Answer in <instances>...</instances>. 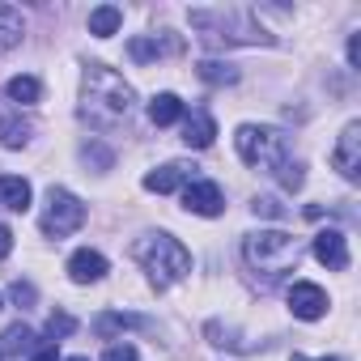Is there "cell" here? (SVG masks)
<instances>
[{"instance_id":"20","label":"cell","mask_w":361,"mask_h":361,"mask_svg":"<svg viewBox=\"0 0 361 361\" xmlns=\"http://www.w3.org/2000/svg\"><path fill=\"white\" fill-rule=\"evenodd\" d=\"M26 140H30V123H26L22 115H5V111H0V145L18 149V145H26Z\"/></svg>"},{"instance_id":"28","label":"cell","mask_w":361,"mask_h":361,"mask_svg":"<svg viewBox=\"0 0 361 361\" xmlns=\"http://www.w3.org/2000/svg\"><path fill=\"white\" fill-rule=\"evenodd\" d=\"M255 217H285V204L276 200V196H255Z\"/></svg>"},{"instance_id":"26","label":"cell","mask_w":361,"mask_h":361,"mask_svg":"<svg viewBox=\"0 0 361 361\" xmlns=\"http://www.w3.org/2000/svg\"><path fill=\"white\" fill-rule=\"evenodd\" d=\"M73 331H77V319H73V314H64V310H56V314L47 319V336H51L56 344H60L64 336H73Z\"/></svg>"},{"instance_id":"34","label":"cell","mask_w":361,"mask_h":361,"mask_svg":"<svg viewBox=\"0 0 361 361\" xmlns=\"http://www.w3.org/2000/svg\"><path fill=\"white\" fill-rule=\"evenodd\" d=\"M293 361H306V357H293ZM319 361H344V357H319Z\"/></svg>"},{"instance_id":"8","label":"cell","mask_w":361,"mask_h":361,"mask_svg":"<svg viewBox=\"0 0 361 361\" xmlns=\"http://www.w3.org/2000/svg\"><path fill=\"white\" fill-rule=\"evenodd\" d=\"M331 166L344 174V178H357L361 174V123H348L331 149Z\"/></svg>"},{"instance_id":"10","label":"cell","mask_w":361,"mask_h":361,"mask_svg":"<svg viewBox=\"0 0 361 361\" xmlns=\"http://www.w3.org/2000/svg\"><path fill=\"white\" fill-rule=\"evenodd\" d=\"M314 259L331 272H344L348 268V238L344 230H319L314 234Z\"/></svg>"},{"instance_id":"32","label":"cell","mask_w":361,"mask_h":361,"mask_svg":"<svg viewBox=\"0 0 361 361\" xmlns=\"http://www.w3.org/2000/svg\"><path fill=\"white\" fill-rule=\"evenodd\" d=\"M348 68H361V39H348Z\"/></svg>"},{"instance_id":"31","label":"cell","mask_w":361,"mask_h":361,"mask_svg":"<svg viewBox=\"0 0 361 361\" xmlns=\"http://www.w3.org/2000/svg\"><path fill=\"white\" fill-rule=\"evenodd\" d=\"M30 361H56V340H39V348H35Z\"/></svg>"},{"instance_id":"2","label":"cell","mask_w":361,"mask_h":361,"mask_svg":"<svg viewBox=\"0 0 361 361\" xmlns=\"http://www.w3.org/2000/svg\"><path fill=\"white\" fill-rule=\"evenodd\" d=\"M132 255L149 268V276H153L157 289H170L174 281H183V276L192 272L188 247L178 243V238H170V234H149V238H140V243L132 247Z\"/></svg>"},{"instance_id":"36","label":"cell","mask_w":361,"mask_h":361,"mask_svg":"<svg viewBox=\"0 0 361 361\" xmlns=\"http://www.w3.org/2000/svg\"><path fill=\"white\" fill-rule=\"evenodd\" d=\"M0 306H5V302H0Z\"/></svg>"},{"instance_id":"22","label":"cell","mask_w":361,"mask_h":361,"mask_svg":"<svg viewBox=\"0 0 361 361\" xmlns=\"http://www.w3.org/2000/svg\"><path fill=\"white\" fill-rule=\"evenodd\" d=\"M119 22H123V13H119L115 5H102V9H94V13H90V35L106 39V35H115V30H119Z\"/></svg>"},{"instance_id":"3","label":"cell","mask_w":361,"mask_h":361,"mask_svg":"<svg viewBox=\"0 0 361 361\" xmlns=\"http://www.w3.org/2000/svg\"><path fill=\"white\" fill-rule=\"evenodd\" d=\"M243 255H247L251 268H259L264 276L276 281V276H285L289 268H298L302 247H298V238L285 234V230H255V234L243 238Z\"/></svg>"},{"instance_id":"23","label":"cell","mask_w":361,"mask_h":361,"mask_svg":"<svg viewBox=\"0 0 361 361\" xmlns=\"http://www.w3.org/2000/svg\"><path fill=\"white\" fill-rule=\"evenodd\" d=\"M196 73H200V81H209V85H234V81H238V68H234V64H221V60H204Z\"/></svg>"},{"instance_id":"21","label":"cell","mask_w":361,"mask_h":361,"mask_svg":"<svg viewBox=\"0 0 361 361\" xmlns=\"http://www.w3.org/2000/svg\"><path fill=\"white\" fill-rule=\"evenodd\" d=\"M5 94H9L18 106H35V102L43 98V85H39V77H13V81L5 85Z\"/></svg>"},{"instance_id":"4","label":"cell","mask_w":361,"mask_h":361,"mask_svg":"<svg viewBox=\"0 0 361 361\" xmlns=\"http://www.w3.org/2000/svg\"><path fill=\"white\" fill-rule=\"evenodd\" d=\"M234 145H238V157H243L247 166H255V170H281V166L289 161V140H285V132H276V128L243 123L238 136H234Z\"/></svg>"},{"instance_id":"29","label":"cell","mask_w":361,"mask_h":361,"mask_svg":"<svg viewBox=\"0 0 361 361\" xmlns=\"http://www.w3.org/2000/svg\"><path fill=\"white\" fill-rule=\"evenodd\" d=\"M9 293H13V302H18V306H35V298H39L30 281H13V289H9Z\"/></svg>"},{"instance_id":"5","label":"cell","mask_w":361,"mask_h":361,"mask_svg":"<svg viewBox=\"0 0 361 361\" xmlns=\"http://www.w3.org/2000/svg\"><path fill=\"white\" fill-rule=\"evenodd\" d=\"M192 26L213 30L209 39H217V43H272V35H264L259 26H251L247 13H234V9H221V13L196 9V13H192Z\"/></svg>"},{"instance_id":"18","label":"cell","mask_w":361,"mask_h":361,"mask_svg":"<svg viewBox=\"0 0 361 361\" xmlns=\"http://www.w3.org/2000/svg\"><path fill=\"white\" fill-rule=\"evenodd\" d=\"M149 119H153L157 128L178 123V119H183V102H178V94H157V98L149 102Z\"/></svg>"},{"instance_id":"17","label":"cell","mask_w":361,"mask_h":361,"mask_svg":"<svg viewBox=\"0 0 361 361\" xmlns=\"http://www.w3.org/2000/svg\"><path fill=\"white\" fill-rule=\"evenodd\" d=\"M128 327H149V319H145V314H123V310H106V314L94 319V331H98L102 340L115 336V331H128Z\"/></svg>"},{"instance_id":"25","label":"cell","mask_w":361,"mask_h":361,"mask_svg":"<svg viewBox=\"0 0 361 361\" xmlns=\"http://www.w3.org/2000/svg\"><path fill=\"white\" fill-rule=\"evenodd\" d=\"M81 161H85V166H98V170H111V166H115V153H111L106 145L90 140V145L81 149Z\"/></svg>"},{"instance_id":"33","label":"cell","mask_w":361,"mask_h":361,"mask_svg":"<svg viewBox=\"0 0 361 361\" xmlns=\"http://www.w3.org/2000/svg\"><path fill=\"white\" fill-rule=\"evenodd\" d=\"M9 251H13V234L9 226H0V259H9Z\"/></svg>"},{"instance_id":"15","label":"cell","mask_w":361,"mask_h":361,"mask_svg":"<svg viewBox=\"0 0 361 361\" xmlns=\"http://www.w3.org/2000/svg\"><path fill=\"white\" fill-rule=\"evenodd\" d=\"M213 136H217L213 115H209V111H192V119L183 123V140H188V149H209Z\"/></svg>"},{"instance_id":"30","label":"cell","mask_w":361,"mask_h":361,"mask_svg":"<svg viewBox=\"0 0 361 361\" xmlns=\"http://www.w3.org/2000/svg\"><path fill=\"white\" fill-rule=\"evenodd\" d=\"M102 361H140V357H136L132 344H111V348L102 353Z\"/></svg>"},{"instance_id":"24","label":"cell","mask_w":361,"mask_h":361,"mask_svg":"<svg viewBox=\"0 0 361 361\" xmlns=\"http://www.w3.org/2000/svg\"><path fill=\"white\" fill-rule=\"evenodd\" d=\"M204 336L213 340V344H221V348H238V353H255L259 344H251V340H243V336H234L230 327H221V323H209L204 327Z\"/></svg>"},{"instance_id":"12","label":"cell","mask_w":361,"mask_h":361,"mask_svg":"<svg viewBox=\"0 0 361 361\" xmlns=\"http://www.w3.org/2000/svg\"><path fill=\"white\" fill-rule=\"evenodd\" d=\"M35 348H39V340L26 323H13L0 331V361H26V357H35Z\"/></svg>"},{"instance_id":"27","label":"cell","mask_w":361,"mask_h":361,"mask_svg":"<svg viewBox=\"0 0 361 361\" xmlns=\"http://www.w3.org/2000/svg\"><path fill=\"white\" fill-rule=\"evenodd\" d=\"M302 183H306L302 161H285V166H281V188H285V192H298Z\"/></svg>"},{"instance_id":"6","label":"cell","mask_w":361,"mask_h":361,"mask_svg":"<svg viewBox=\"0 0 361 361\" xmlns=\"http://www.w3.org/2000/svg\"><path fill=\"white\" fill-rule=\"evenodd\" d=\"M81 221H85V204L68 188H51L47 192V209H43V234L47 238H64V234L81 230Z\"/></svg>"},{"instance_id":"14","label":"cell","mask_w":361,"mask_h":361,"mask_svg":"<svg viewBox=\"0 0 361 361\" xmlns=\"http://www.w3.org/2000/svg\"><path fill=\"white\" fill-rule=\"evenodd\" d=\"M68 276L77 281V285H94V281H102L106 276V259L98 255V251H77L73 259H68Z\"/></svg>"},{"instance_id":"7","label":"cell","mask_w":361,"mask_h":361,"mask_svg":"<svg viewBox=\"0 0 361 361\" xmlns=\"http://www.w3.org/2000/svg\"><path fill=\"white\" fill-rule=\"evenodd\" d=\"M183 209H188V213H196V217H217V213L226 209L221 188H217V183H209V178H192V183L183 188Z\"/></svg>"},{"instance_id":"19","label":"cell","mask_w":361,"mask_h":361,"mask_svg":"<svg viewBox=\"0 0 361 361\" xmlns=\"http://www.w3.org/2000/svg\"><path fill=\"white\" fill-rule=\"evenodd\" d=\"M22 43V13L13 5H0V51Z\"/></svg>"},{"instance_id":"11","label":"cell","mask_w":361,"mask_h":361,"mask_svg":"<svg viewBox=\"0 0 361 361\" xmlns=\"http://www.w3.org/2000/svg\"><path fill=\"white\" fill-rule=\"evenodd\" d=\"M289 310H293L298 319H323L327 293H323L319 285H310V281H293V289H289Z\"/></svg>"},{"instance_id":"16","label":"cell","mask_w":361,"mask_h":361,"mask_svg":"<svg viewBox=\"0 0 361 361\" xmlns=\"http://www.w3.org/2000/svg\"><path fill=\"white\" fill-rule=\"evenodd\" d=\"M0 204L13 209V213H26L30 209V183L18 174H0Z\"/></svg>"},{"instance_id":"35","label":"cell","mask_w":361,"mask_h":361,"mask_svg":"<svg viewBox=\"0 0 361 361\" xmlns=\"http://www.w3.org/2000/svg\"><path fill=\"white\" fill-rule=\"evenodd\" d=\"M68 361H90V357H68Z\"/></svg>"},{"instance_id":"1","label":"cell","mask_w":361,"mask_h":361,"mask_svg":"<svg viewBox=\"0 0 361 361\" xmlns=\"http://www.w3.org/2000/svg\"><path fill=\"white\" fill-rule=\"evenodd\" d=\"M132 111V85L106 68V64H90L85 73V102H81V115L94 123V128H111L119 119H128Z\"/></svg>"},{"instance_id":"13","label":"cell","mask_w":361,"mask_h":361,"mask_svg":"<svg viewBox=\"0 0 361 361\" xmlns=\"http://www.w3.org/2000/svg\"><path fill=\"white\" fill-rule=\"evenodd\" d=\"M174 51H183V43L178 39H149V35H136L128 43V56L136 64H149V60H161V56H174Z\"/></svg>"},{"instance_id":"9","label":"cell","mask_w":361,"mask_h":361,"mask_svg":"<svg viewBox=\"0 0 361 361\" xmlns=\"http://www.w3.org/2000/svg\"><path fill=\"white\" fill-rule=\"evenodd\" d=\"M192 178H196V166H192V161H166V166H157V170L145 174V192L166 196V192H174V188H188Z\"/></svg>"}]
</instances>
